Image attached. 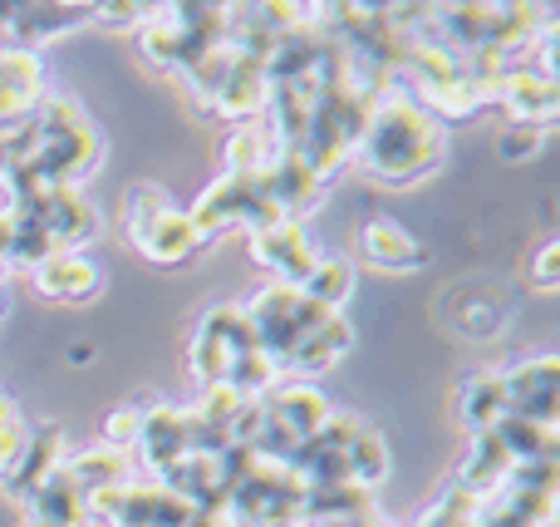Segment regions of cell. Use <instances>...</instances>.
Wrapping results in <instances>:
<instances>
[{"mask_svg":"<svg viewBox=\"0 0 560 527\" xmlns=\"http://www.w3.org/2000/svg\"><path fill=\"white\" fill-rule=\"evenodd\" d=\"M443 153H447V128L413 94H398L394 79H388L354 144V163L378 183L404 187L433 173L443 163Z\"/></svg>","mask_w":560,"mask_h":527,"instance_id":"1","label":"cell"},{"mask_svg":"<svg viewBox=\"0 0 560 527\" xmlns=\"http://www.w3.org/2000/svg\"><path fill=\"white\" fill-rule=\"evenodd\" d=\"M124 232L158 266H187L202 252V237H197L192 217L183 207H173V197L158 183H133L124 193Z\"/></svg>","mask_w":560,"mask_h":527,"instance_id":"2","label":"cell"},{"mask_svg":"<svg viewBox=\"0 0 560 527\" xmlns=\"http://www.w3.org/2000/svg\"><path fill=\"white\" fill-rule=\"evenodd\" d=\"M305 483L276 459L256 454L252 469L226 493V523L232 527H310L305 523Z\"/></svg>","mask_w":560,"mask_h":527,"instance_id":"3","label":"cell"},{"mask_svg":"<svg viewBox=\"0 0 560 527\" xmlns=\"http://www.w3.org/2000/svg\"><path fill=\"white\" fill-rule=\"evenodd\" d=\"M187 217H192L197 237H202V242H212V237L232 232V227H246V232H256V227L276 222L280 213L271 207V197H266L261 177H232V173H222L202 197H197Z\"/></svg>","mask_w":560,"mask_h":527,"instance_id":"4","label":"cell"},{"mask_svg":"<svg viewBox=\"0 0 560 527\" xmlns=\"http://www.w3.org/2000/svg\"><path fill=\"white\" fill-rule=\"evenodd\" d=\"M252 345H256V335H252V325H246L242 306L222 301L197 321V335H192V345H187V365H192V375L207 390V385H222L232 360L242 351H252Z\"/></svg>","mask_w":560,"mask_h":527,"instance_id":"5","label":"cell"},{"mask_svg":"<svg viewBox=\"0 0 560 527\" xmlns=\"http://www.w3.org/2000/svg\"><path fill=\"white\" fill-rule=\"evenodd\" d=\"M246 237H252L256 266H261V272H271L280 286H300V282H305V272L315 266V256H319L315 247H310L305 227L290 222V217H276V222L256 227V232H246Z\"/></svg>","mask_w":560,"mask_h":527,"instance_id":"6","label":"cell"},{"mask_svg":"<svg viewBox=\"0 0 560 527\" xmlns=\"http://www.w3.org/2000/svg\"><path fill=\"white\" fill-rule=\"evenodd\" d=\"M502 390H506V414L532 424H551L556 429V390H560V360L556 355H536L522 360L512 370H502Z\"/></svg>","mask_w":560,"mask_h":527,"instance_id":"7","label":"cell"},{"mask_svg":"<svg viewBox=\"0 0 560 527\" xmlns=\"http://www.w3.org/2000/svg\"><path fill=\"white\" fill-rule=\"evenodd\" d=\"M266 94H271V75H266V55H252V49L232 45V69H226L222 89H217L212 108L207 114L232 118V124H246L266 108Z\"/></svg>","mask_w":560,"mask_h":527,"instance_id":"8","label":"cell"},{"mask_svg":"<svg viewBox=\"0 0 560 527\" xmlns=\"http://www.w3.org/2000/svg\"><path fill=\"white\" fill-rule=\"evenodd\" d=\"M359 262L374 266V272H418L428 262V252L418 247V237L398 217L374 213L359 227Z\"/></svg>","mask_w":560,"mask_h":527,"instance_id":"9","label":"cell"},{"mask_svg":"<svg viewBox=\"0 0 560 527\" xmlns=\"http://www.w3.org/2000/svg\"><path fill=\"white\" fill-rule=\"evenodd\" d=\"M30 286H35L45 301L84 306L98 296V266L79 252H49L39 266H30Z\"/></svg>","mask_w":560,"mask_h":527,"instance_id":"10","label":"cell"},{"mask_svg":"<svg viewBox=\"0 0 560 527\" xmlns=\"http://www.w3.org/2000/svg\"><path fill=\"white\" fill-rule=\"evenodd\" d=\"M497 104L512 114V124L551 128L556 114H560V84H556V79H546V75H536V69L526 65V69H516V75L502 79Z\"/></svg>","mask_w":560,"mask_h":527,"instance_id":"11","label":"cell"},{"mask_svg":"<svg viewBox=\"0 0 560 527\" xmlns=\"http://www.w3.org/2000/svg\"><path fill=\"white\" fill-rule=\"evenodd\" d=\"M59 463H65V434H59V424H39V429H30L25 454H20V463L0 479V489H5V499H15L20 508H25V499L49 473H59Z\"/></svg>","mask_w":560,"mask_h":527,"instance_id":"12","label":"cell"},{"mask_svg":"<svg viewBox=\"0 0 560 527\" xmlns=\"http://www.w3.org/2000/svg\"><path fill=\"white\" fill-rule=\"evenodd\" d=\"M133 454L153 473L173 469V463L187 454V410H177V404H153V410H143V420H138Z\"/></svg>","mask_w":560,"mask_h":527,"instance_id":"13","label":"cell"},{"mask_svg":"<svg viewBox=\"0 0 560 527\" xmlns=\"http://www.w3.org/2000/svg\"><path fill=\"white\" fill-rule=\"evenodd\" d=\"M59 473H65V479L84 493V499H94V493L124 489V483H128V454L124 449H108V444H98V449H79V454H65Z\"/></svg>","mask_w":560,"mask_h":527,"instance_id":"14","label":"cell"},{"mask_svg":"<svg viewBox=\"0 0 560 527\" xmlns=\"http://www.w3.org/2000/svg\"><path fill=\"white\" fill-rule=\"evenodd\" d=\"M512 454L502 449V439H497L492 429L487 434H472V449H467L463 469H457V483L453 489H463L467 499H487L492 489H502V479L512 473Z\"/></svg>","mask_w":560,"mask_h":527,"instance_id":"15","label":"cell"},{"mask_svg":"<svg viewBox=\"0 0 560 527\" xmlns=\"http://www.w3.org/2000/svg\"><path fill=\"white\" fill-rule=\"evenodd\" d=\"M25 518L30 523H45V527H94L84 508V493L65 479V473H49L35 493L25 499Z\"/></svg>","mask_w":560,"mask_h":527,"instance_id":"16","label":"cell"},{"mask_svg":"<svg viewBox=\"0 0 560 527\" xmlns=\"http://www.w3.org/2000/svg\"><path fill=\"white\" fill-rule=\"evenodd\" d=\"M349 345H354V331H349L345 316H325L315 331H305V341L295 345V355H290L285 370H295V375H319V370H329V365L345 360Z\"/></svg>","mask_w":560,"mask_h":527,"instance_id":"17","label":"cell"},{"mask_svg":"<svg viewBox=\"0 0 560 527\" xmlns=\"http://www.w3.org/2000/svg\"><path fill=\"white\" fill-rule=\"evenodd\" d=\"M457 420L472 434H487L506 420V390L502 375H472V380L457 390Z\"/></svg>","mask_w":560,"mask_h":527,"instance_id":"18","label":"cell"},{"mask_svg":"<svg viewBox=\"0 0 560 527\" xmlns=\"http://www.w3.org/2000/svg\"><path fill=\"white\" fill-rule=\"evenodd\" d=\"M349 291H354V262H349V256H315V266H310L305 282H300V296L315 301L319 311H329V316H339Z\"/></svg>","mask_w":560,"mask_h":527,"instance_id":"19","label":"cell"},{"mask_svg":"<svg viewBox=\"0 0 560 527\" xmlns=\"http://www.w3.org/2000/svg\"><path fill=\"white\" fill-rule=\"evenodd\" d=\"M345 473H349V483H354V489H364V493H374L378 483L388 479V449H384V439H378L374 429H364L345 449Z\"/></svg>","mask_w":560,"mask_h":527,"instance_id":"20","label":"cell"},{"mask_svg":"<svg viewBox=\"0 0 560 527\" xmlns=\"http://www.w3.org/2000/svg\"><path fill=\"white\" fill-rule=\"evenodd\" d=\"M271 153H276V148L266 144L261 128H246L242 124L232 138H226V173H232V177H261L266 163H271Z\"/></svg>","mask_w":560,"mask_h":527,"instance_id":"21","label":"cell"},{"mask_svg":"<svg viewBox=\"0 0 560 527\" xmlns=\"http://www.w3.org/2000/svg\"><path fill=\"white\" fill-rule=\"evenodd\" d=\"M25 439H30V429L20 424V410L0 394V479H5L10 469L20 463V454H25Z\"/></svg>","mask_w":560,"mask_h":527,"instance_id":"22","label":"cell"},{"mask_svg":"<svg viewBox=\"0 0 560 527\" xmlns=\"http://www.w3.org/2000/svg\"><path fill=\"white\" fill-rule=\"evenodd\" d=\"M546 144V128H526V124H506L502 134H497V153L506 158V163H526V158H536Z\"/></svg>","mask_w":560,"mask_h":527,"instance_id":"23","label":"cell"},{"mask_svg":"<svg viewBox=\"0 0 560 527\" xmlns=\"http://www.w3.org/2000/svg\"><path fill=\"white\" fill-rule=\"evenodd\" d=\"M138 420H143V410H114L104 420V444L108 449H133V439H138Z\"/></svg>","mask_w":560,"mask_h":527,"instance_id":"24","label":"cell"},{"mask_svg":"<svg viewBox=\"0 0 560 527\" xmlns=\"http://www.w3.org/2000/svg\"><path fill=\"white\" fill-rule=\"evenodd\" d=\"M556 276H560V242L551 237V242H541V252H536V262H532V286L536 291H551Z\"/></svg>","mask_w":560,"mask_h":527,"instance_id":"25","label":"cell"},{"mask_svg":"<svg viewBox=\"0 0 560 527\" xmlns=\"http://www.w3.org/2000/svg\"><path fill=\"white\" fill-rule=\"evenodd\" d=\"M187 527H232V523H226V513H192Z\"/></svg>","mask_w":560,"mask_h":527,"instance_id":"26","label":"cell"},{"mask_svg":"<svg viewBox=\"0 0 560 527\" xmlns=\"http://www.w3.org/2000/svg\"><path fill=\"white\" fill-rule=\"evenodd\" d=\"M25 527H45V523H30V518H25Z\"/></svg>","mask_w":560,"mask_h":527,"instance_id":"27","label":"cell"},{"mask_svg":"<svg viewBox=\"0 0 560 527\" xmlns=\"http://www.w3.org/2000/svg\"><path fill=\"white\" fill-rule=\"evenodd\" d=\"M0 306H5V291H0Z\"/></svg>","mask_w":560,"mask_h":527,"instance_id":"28","label":"cell"}]
</instances>
